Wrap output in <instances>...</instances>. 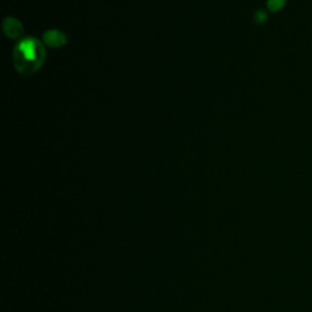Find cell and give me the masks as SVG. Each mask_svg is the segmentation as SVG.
I'll list each match as a JSON object with an SVG mask.
<instances>
[{"mask_svg": "<svg viewBox=\"0 0 312 312\" xmlns=\"http://www.w3.org/2000/svg\"><path fill=\"white\" fill-rule=\"evenodd\" d=\"M44 49L41 42L34 38H27L18 42L14 51L15 66L24 74L33 73L42 66L44 60Z\"/></svg>", "mask_w": 312, "mask_h": 312, "instance_id": "obj_1", "label": "cell"}, {"mask_svg": "<svg viewBox=\"0 0 312 312\" xmlns=\"http://www.w3.org/2000/svg\"><path fill=\"white\" fill-rule=\"evenodd\" d=\"M43 39L45 44H48L49 47H53V48L64 47L67 42L66 35H65L61 31H57V29H50V31L45 32Z\"/></svg>", "mask_w": 312, "mask_h": 312, "instance_id": "obj_2", "label": "cell"}, {"mask_svg": "<svg viewBox=\"0 0 312 312\" xmlns=\"http://www.w3.org/2000/svg\"><path fill=\"white\" fill-rule=\"evenodd\" d=\"M4 33L9 38H18L22 34V25L18 20L14 17H6L3 22Z\"/></svg>", "mask_w": 312, "mask_h": 312, "instance_id": "obj_3", "label": "cell"}, {"mask_svg": "<svg viewBox=\"0 0 312 312\" xmlns=\"http://www.w3.org/2000/svg\"><path fill=\"white\" fill-rule=\"evenodd\" d=\"M283 4H284V0H268V8L272 11H277L278 9H281Z\"/></svg>", "mask_w": 312, "mask_h": 312, "instance_id": "obj_4", "label": "cell"}, {"mask_svg": "<svg viewBox=\"0 0 312 312\" xmlns=\"http://www.w3.org/2000/svg\"><path fill=\"white\" fill-rule=\"evenodd\" d=\"M266 18H267V16H266V12H263V11H259L258 14L255 15V21L258 22V24H262V22H265Z\"/></svg>", "mask_w": 312, "mask_h": 312, "instance_id": "obj_5", "label": "cell"}]
</instances>
